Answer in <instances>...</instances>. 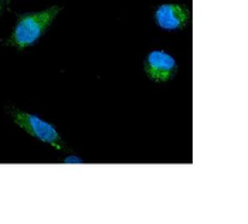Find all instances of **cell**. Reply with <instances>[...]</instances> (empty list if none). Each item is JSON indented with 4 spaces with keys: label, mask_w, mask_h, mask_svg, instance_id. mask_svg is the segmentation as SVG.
Masks as SVG:
<instances>
[{
    "label": "cell",
    "mask_w": 248,
    "mask_h": 224,
    "mask_svg": "<svg viewBox=\"0 0 248 224\" xmlns=\"http://www.w3.org/2000/svg\"><path fill=\"white\" fill-rule=\"evenodd\" d=\"M58 12H60V7L53 6L38 13L20 16L19 21L13 30V34L9 38V44L17 48H26L29 46H33L38 38L41 37V34L50 27V24L56 19Z\"/></svg>",
    "instance_id": "6da1fadb"
},
{
    "label": "cell",
    "mask_w": 248,
    "mask_h": 224,
    "mask_svg": "<svg viewBox=\"0 0 248 224\" xmlns=\"http://www.w3.org/2000/svg\"><path fill=\"white\" fill-rule=\"evenodd\" d=\"M190 19L189 7L183 4L166 3L156 9L155 21L160 29L165 30H180L185 29Z\"/></svg>",
    "instance_id": "277c9868"
},
{
    "label": "cell",
    "mask_w": 248,
    "mask_h": 224,
    "mask_svg": "<svg viewBox=\"0 0 248 224\" xmlns=\"http://www.w3.org/2000/svg\"><path fill=\"white\" fill-rule=\"evenodd\" d=\"M64 162H65V163H82V159L78 158V156H67V158L64 159Z\"/></svg>",
    "instance_id": "5b68a950"
},
{
    "label": "cell",
    "mask_w": 248,
    "mask_h": 224,
    "mask_svg": "<svg viewBox=\"0 0 248 224\" xmlns=\"http://www.w3.org/2000/svg\"><path fill=\"white\" fill-rule=\"evenodd\" d=\"M143 68L148 77L155 82L170 81L177 71V63L174 57L163 50L151 51L143 63Z\"/></svg>",
    "instance_id": "3957f363"
},
{
    "label": "cell",
    "mask_w": 248,
    "mask_h": 224,
    "mask_svg": "<svg viewBox=\"0 0 248 224\" xmlns=\"http://www.w3.org/2000/svg\"><path fill=\"white\" fill-rule=\"evenodd\" d=\"M6 3H7V0H0V13L3 12V9H4V6H6Z\"/></svg>",
    "instance_id": "8992f818"
},
{
    "label": "cell",
    "mask_w": 248,
    "mask_h": 224,
    "mask_svg": "<svg viewBox=\"0 0 248 224\" xmlns=\"http://www.w3.org/2000/svg\"><path fill=\"white\" fill-rule=\"evenodd\" d=\"M10 115L20 128L24 129L27 133H30L31 136L51 145L56 149H64L61 136L51 124L43 121L41 118H38L33 113H27V112L17 111V110H12Z\"/></svg>",
    "instance_id": "7a4b0ae2"
}]
</instances>
